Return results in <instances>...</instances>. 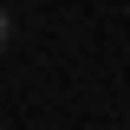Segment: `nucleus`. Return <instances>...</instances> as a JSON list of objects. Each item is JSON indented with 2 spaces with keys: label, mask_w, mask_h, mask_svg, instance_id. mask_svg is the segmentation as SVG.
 <instances>
[]
</instances>
